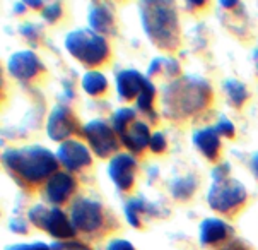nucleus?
Here are the masks:
<instances>
[{
	"instance_id": "obj_1",
	"label": "nucleus",
	"mask_w": 258,
	"mask_h": 250,
	"mask_svg": "<svg viewBox=\"0 0 258 250\" xmlns=\"http://www.w3.org/2000/svg\"><path fill=\"white\" fill-rule=\"evenodd\" d=\"M212 99V87L204 79L186 76L164 87L163 105L166 117L180 120L195 115L209 107Z\"/></svg>"
},
{
	"instance_id": "obj_2",
	"label": "nucleus",
	"mask_w": 258,
	"mask_h": 250,
	"mask_svg": "<svg viewBox=\"0 0 258 250\" xmlns=\"http://www.w3.org/2000/svg\"><path fill=\"white\" fill-rule=\"evenodd\" d=\"M144 31L161 50L173 52L180 45V24L176 9L171 2L144 0L139 4Z\"/></svg>"
},
{
	"instance_id": "obj_3",
	"label": "nucleus",
	"mask_w": 258,
	"mask_h": 250,
	"mask_svg": "<svg viewBox=\"0 0 258 250\" xmlns=\"http://www.w3.org/2000/svg\"><path fill=\"white\" fill-rule=\"evenodd\" d=\"M2 161L9 172L29 183L50 180L55 173H58V158L50 149L41 146L9 149L2 155Z\"/></svg>"
},
{
	"instance_id": "obj_4",
	"label": "nucleus",
	"mask_w": 258,
	"mask_h": 250,
	"mask_svg": "<svg viewBox=\"0 0 258 250\" xmlns=\"http://www.w3.org/2000/svg\"><path fill=\"white\" fill-rule=\"evenodd\" d=\"M65 48L74 59L87 67L103 65L110 57V46L101 34L93 29H74L65 36Z\"/></svg>"
},
{
	"instance_id": "obj_5",
	"label": "nucleus",
	"mask_w": 258,
	"mask_h": 250,
	"mask_svg": "<svg viewBox=\"0 0 258 250\" xmlns=\"http://www.w3.org/2000/svg\"><path fill=\"white\" fill-rule=\"evenodd\" d=\"M248 192L239 180L234 178H222L212 182L207 194L209 206L217 213L233 214L236 209H239L246 203Z\"/></svg>"
},
{
	"instance_id": "obj_6",
	"label": "nucleus",
	"mask_w": 258,
	"mask_h": 250,
	"mask_svg": "<svg viewBox=\"0 0 258 250\" xmlns=\"http://www.w3.org/2000/svg\"><path fill=\"white\" fill-rule=\"evenodd\" d=\"M29 221L58 240H67L76 235L72 221H69V218L58 208H45L41 204L34 206L33 209H29Z\"/></svg>"
},
{
	"instance_id": "obj_7",
	"label": "nucleus",
	"mask_w": 258,
	"mask_h": 250,
	"mask_svg": "<svg viewBox=\"0 0 258 250\" xmlns=\"http://www.w3.org/2000/svg\"><path fill=\"white\" fill-rule=\"evenodd\" d=\"M87 142L91 144L93 151L99 158H108L118 151V139L113 127H110L103 120H93L84 125L82 129Z\"/></svg>"
},
{
	"instance_id": "obj_8",
	"label": "nucleus",
	"mask_w": 258,
	"mask_h": 250,
	"mask_svg": "<svg viewBox=\"0 0 258 250\" xmlns=\"http://www.w3.org/2000/svg\"><path fill=\"white\" fill-rule=\"evenodd\" d=\"M71 219L76 230L84 233H94L103 225V208L91 199H77L71 209Z\"/></svg>"
},
{
	"instance_id": "obj_9",
	"label": "nucleus",
	"mask_w": 258,
	"mask_h": 250,
	"mask_svg": "<svg viewBox=\"0 0 258 250\" xmlns=\"http://www.w3.org/2000/svg\"><path fill=\"white\" fill-rule=\"evenodd\" d=\"M135 160L126 153L113 156L108 165V173H110L111 182L115 183L116 188L123 192H128L134 187L135 180Z\"/></svg>"
},
{
	"instance_id": "obj_10",
	"label": "nucleus",
	"mask_w": 258,
	"mask_h": 250,
	"mask_svg": "<svg viewBox=\"0 0 258 250\" xmlns=\"http://www.w3.org/2000/svg\"><path fill=\"white\" fill-rule=\"evenodd\" d=\"M76 130H77V118L74 117L71 110L62 107V105L55 107L50 118H48V125H46L48 137L53 139V141H65L72 134H76Z\"/></svg>"
},
{
	"instance_id": "obj_11",
	"label": "nucleus",
	"mask_w": 258,
	"mask_h": 250,
	"mask_svg": "<svg viewBox=\"0 0 258 250\" xmlns=\"http://www.w3.org/2000/svg\"><path fill=\"white\" fill-rule=\"evenodd\" d=\"M9 72L12 74L16 79H21V81H29V79H34L38 74H41L45 71V67L39 62V59L36 54L29 50L24 52H17L9 59L7 64Z\"/></svg>"
},
{
	"instance_id": "obj_12",
	"label": "nucleus",
	"mask_w": 258,
	"mask_h": 250,
	"mask_svg": "<svg viewBox=\"0 0 258 250\" xmlns=\"http://www.w3.org/2000/svg\"><path fill=\"white\" fill-rule=\"evenodd\" d=\"M56 158L63 166H67L72 172L84 168L91 165V155L84 144L77 141H65L56 151Z\"/></svg>"
},
{
	"instance_id": "obj_13",
	"label": "nucleus",
	"mask_w": 258,
	"mask_h": 250,
	"mask_svg": "<svg viewBox=\"0 0 258 250\" xmlns=\"http://www.w3.org/2000/svg\"><path fill=\"white\" fill-rule=\"evenodd\" d=\"M74 190H76V180L69 173H62V172L55 173L45 185L46 199L55 206L63 204L74 194Z\"/></svg>"
},
{
	"instance_id": "obj_14",
	"label": "nucleus",
	"mask_w": 258,
	"mask_h": 250,
	"mask_svg": "<svg viewBox=\"0 0 258 250\" xmlns=\"http://www.w3.org/2000/svg\"><path fill=\"white\" fill-rule=\"evenodd\" d=\"M146 84L147 79L141 72L132 71V69H125L116 76V89L120 98L123 99H132L135 96H141Z\"/></svg>"
},
{
	"instance_id": "obj_15",
	"label": "nucleus",
	"mask_w": 258,
	"mask_h": 250,
	"mask_svg": "<svg viewBox=\"0 0 258 250\" xmlns=\"http://www.w3.org/2000/svg\"><path fill=\"white\" fill-rule=\"evenodd\" d=\"M194 144L209 161H216L219 158L221 135L216 130V127H207V129L197 130L194 134Z\"/></svg>"
},
{
	"instance_id": "obj_16",
	"label": "nucleus",
	"mask_w": 258,
	"mask_h": 250,
	"mask_svg": "<svg viewBox=\"0 0 258 250\" xmlns=\"http://www.w3.org/2000/svg\"><path fill=\"white\" fill-rule=\"evenodd\" d=\"M120 139L130 151L141 153L151 142V132H149L147 124H144V122H132L120 134Z\"/></svg>"
},
{
	"instance_id": "obj_17",
	"label": "nucleus",
	"mask_w": 258,
	"mask_h": 250,
	"mask_svg": "<svg viewBox=\"0 0 258 250\" xmlns=\"http://www.w3.org/2000/svg\"><path fill=\"white\" fill-rule=\"evenodd\" d=\"M231 233V228L226 225L222 219L207 218L200 225V242L202 245H217L222 240H226Z\"/></svg>"
},
{
	"instance_id": "obj_18",
	"label": "nucleus",
	"mask_w": 258,
	"mask_h": 250,
	"mask_svg": "<svg viewBox=\"0 0 258 250\" xmlns=\"http://www.w3.org/2000/svg\"><path fill=\"white\" fill-rule=\"evenodd\" d=\"M89 24L98 34H111L115 31V17H113L110 6L93 4L89 9Z\"/></svg>"
},
{
	"instance_id": "obj_19",
	"label": "nucleus",
	"mask_w": 258,
	"mask_h": 250,
	"mask_svg": "<svg viewBox=\"0 0 258 250\" xmlns=\"http://www.w3.org/2000/svg\"><path fill=\"white\" fill-rule=\"evenodd\" d=\"M82 87H84V91L87 94L98 96V94H103L104 91L108 89V81L101 72L91 71V72H86L84 77H82Z\"/></svg>"
},
{
	"instance_id": "obj_20",
	"label": "nucleus",
	"mask_w": 258,
	"mask_h": 250,
	"mask_svg": "<svg viewBox=\"0 0 258 250\" xmlns=\"http://www.w3.org/2000/svg\"><path fill=\"white\" fill-rule=\"evenodd\" d=\"M224 89L227 93V98H229L231 105H234L236 108H241L244 102L248 99V89L243 82L239 81H226Z\"/></svg>"
},
{
	"instance_id": "obj_21",
	"label": "nucleus",
	"mask_w": 258,
	"mask_h": 250,
	"mask_svg": "<svg viewBox=\"0 0 258 250\" xmlns=\"http://www.w3.org/2000/svg\"><path fill=\"white\" fill-rule=\"evenodd\" d=\"M195 188H197V180L194 177L178 178L176 182H173V185H171V194H173L174 199L186 201L194 195Z\"/></svg>"
},
{
	"instance_id": "obj_22",
	"label": "nucleus",
	"mask_w": 258,
	"mask_h": 250,
	"mask_svg": "<svg viewBox=\"0 0 258 250\" xmlns=\"http://www.w3.org/2000/svg\"><path fill=\"white\" fill-rule=\"evenodd\" d=\"M147 211V206L142 199H132L125 206V214L134 228H141V214Z\"/></svg>"
},
{
	"instance_id": "obj_23",
	"label": "nucleus",
	"mask_w": 258,
	"mask_h": 250,
	"mask_svg": "<svg viewBox=\"0 0 258 250\" xmlns=\"http://www.w3.org/2000/svg\"><path fill=\"white\" fill-rule=\"evenodd\" d=\"M135 120V110L132 108H120L113 115V129L120 135L123 130Z\"/></svg>"
},
{
	"instance_id": "obj_24",
	"label": "nucleus",
	"mask_w": 258,
	"mask_h": 250,
	"mask_svg": "<svg viewBox=\"0 0 258 250\" xmlns=\"http://www.w3.org/2000/svg\"><path fill=\"white\" fill-rule=\"evenodd\" d=\"M154 96H156V87L152 82L147 81L146 87L141 93V96L137 98V107L139 110H142L144 113H152V105H154Z\"/></svg>"
},
{
	"instance_id": "obj_25",
	"label": "nucleus",
	"mask_w": 258,
	"mask_h": 250,
	"mask_svg": "<svg viewBox=\"0 0 258 250\" xmlns=\"http://www.w3.org/2000/svg\"><path fill=\"white\" fill-rule=\"evenodd\" d=\"M216 130L219 132V135H222V137H229V139L234 137V132H236L234 125L231 124L226 117L219 118V122H217V125H216Z\"/></svg>"
},
{
	"instance_id": "obj_26",
	"label": "nucleus",
	"mask_w": 258,
	"mask_h": 250,
	"mask_svg": "<svg viewBox=\"0 0 258 250\" xmlns=\"http://www.w3.org/2000/svg\"><path fill=\"white\" fill-rule=\"evenodd\" d=\"M60 12H62V6H60L58 2L48 4V6L43 7V17H45L48 23H55L60 17Z\"/></svg>"
},
{
	"instance_id": "obj_27",
	"label": "nucleus",
	"mask_w": 258,
	"mask_h": 250,
	"mask_svg": "<svg viewBox=\"0 0 258 250\" xmlns=\"http://www.w3.org/2000/svg\"><path fill=\"white\" fill-rule=\"evenodd\" d=\"M51 250H93L87 245L81 242H55L53 245H50Z\"/></svg>"
},
{
	"instance_id": "obj_28",
	"label": "nucleus",
	"mask_w": 258,
	"mask_h": 250,
	"mask_svg": "<svg viewBox=\"0 0 258 250\" xmlns=\"http://www.w3.org/2000/svg\"><path fill=\"white\" fill-rule=\"evenodd\" d=\"M149 146H151V149L154 153H163L166 146H168V142H166V139H164V135L161 134V132H156V134H152L151 135V142H149Z\"/></svg>"
},
{
	"instance_id": "obj_29",
	"label": "nucleus",
	"mask_w": 258,
	"mask_h": 250,
	"mask_svg": "<svg viewBox=\"0 0 258 250\" xmlns=\"http://www.w3.org/2000/svg\"><path fill=\"white\" fill-rule=\"evenodd\" d=\"M6 250H51L50 245L36 242V243H19V245H11Z\"/></svg>"
},
{
	"instance_id": "obj_30",
	"label": "nucleus",
	"mask_w": 258,
	"mask_h": 250,
	"mask_svg": "<svg viewBox=\"0 0 258 250\" xmlns=\"http://www.w3.org/2000/svg\"><path fill=\"white\" fill-rule=\"evenodd\" d=\"M106 250H135L134 245L126 240H111Z\"/></svg>"
},
{
	"instance_id": "obj_31",
	"label": "nucleus",
	"mask_w": 258,
	"mask_h": 250,
	"mask_svg": "<svg viewBox=\"0 0 258 250\" xmlns=\"http://www.w3.org/2000/svg\"><path fill=\"white\" fill-rule=\"evenodd\" d=\"M11 230L12 231H17V233H26V231H28V225H26V223L23 221V219L21 218H17V219H12L11 221Z\"/></svg>"
},
{
	"instance_id": "obj_32",
	"label": "nucleus",
	"mask_w": 258,
	"mask_h": 250,
	"mask_svg": "<svg viewBox=\"0 0 258 250\" xmlns=\"http://www.w3.org/2000/svg\"><path fill=\"white\" fill-rule=\"evenodd\" d=\"M219 250H251L248 245H244L243 242H239V240H234V242L227 243L226 247H222Z\"/></svg>"
},
{
	"instance_id": "obj_33",
	"label": "nucleus",
	"mask_w": 258,
	"mask_h": 250,
	"mask_svg": "<svg viewBox=\"0 0 258 250\" xmlns=\"http://www.w3.org/2000/svg\"><path fill=\"white\" fill-rule=\"evenodd\" d=\"M251 170H253V173H255V177L258 178V153L251 158Z\"/></svg>"
},
{
	"instance_id": "obj_34",
	"label": "nucleus",
	"mask_w": 258,
	"mask_h": 250,
	"mask_svg": "<svg viewBox=\"0 0 258 250\" xmlns=\"http://www.w3.org/2000/svg\"><path fill=\"white\" fill-rule=\"evenodd\" d=\"M28 6H29V7L38 9V7H43V4H41V2H28Z\"/></svg>"
},
{
	"instance_id": "obj_35",
	"label": "nucleus",
	"mask_w": 258,
	"mask_h": 250,
	"mask_svg": "<svg viewBox=\"0 0 258 250\" xmlns=\"http://www.w3.org/2000/svg\"><path fill=\"white\" fill-rule=\"evenodd\" d=\"M222 4V7H233L236 6V2H221Z\"/></svg>"
},
{
	"instance_id": "obj_36",
	"label": "nucleus",
	"mask_w": 258,
	"mask_h": 250,
	"mask_svg": "<svg viewBox=\"0 0 258 250\" xmlns=\"http://www.w3.org/2000/svg\"><path fill=\"white\" fill-rule=\"evenodd\" d=\"M16 11L23 12V11H24V4H17V6H16Z\"/></svg>"
}]
</instances>
